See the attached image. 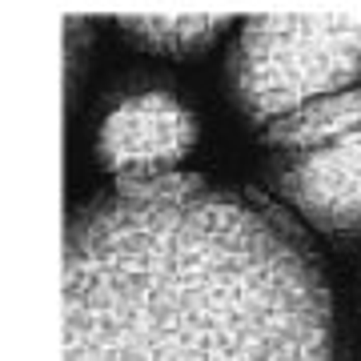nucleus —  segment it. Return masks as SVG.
Here are the masks:
<instances>
[{
  "label": "nucleus",
  "instance_id": "1",
  "mask_svg": "<svg viewBox=\"0 0 361 361\" xmlns=\"http://www.w3.org/2000/svg\"><path fill=\"white\" fill-rule=\"evenodd\" d=\"M65 361H334V297L265 201L116 177L65 233Z\"/></svg>",
  "mask_w": 361,
  "mask_h": 361
},
{
  "label": "nucleus",
  "instance_id": "2",
  "mask_svg": "<svg viewBox=\"0 0 361 361\" xmlns=\"http://www.w3.org/2000/svg\"><path fill=\"white\" fill-rule=\"evenodd\" d=\"M361 77V16H253L229 52L237 109L269 129L313 101L349 92Z\"/></svg>",
  "mask_w": 361,
  "mask_h": 361
},
{
  "label": "nucleus",
  "instance_id": "5",
  "mask_svg": "<svg viewBox=\"0 0 361 361\" xmlns=\"http://www.w3.org/2000/svg\"><path fill=\"white\" fill-rule=\"evenodd\" d=\"M225 16H125L121 28L133 32L145 49L165 52V56H185L201 52L209 40L225 32Z\"/></svg>",
  "mask_w": 361,
  "mask_h": 361
},
{
  "label": "nucleus",
  "instance_id": "3",
  "mask_svg": "<svg viewBox=\"0 0 361 361\" xmlns=\"http://www.w3.org/2000/svg\"><path fill=\"white\" fill-rule=\"evenodd\" d=\"M265 173L313 229H361V89L313 101L265 129Z\"/></svg>",
  "mask_w": 361,
  "mask_h": 361
},
{
  "label": "nucleus",
  "instance_id": "4",
  "mask_svg": "<svg viewBox=\"0 0 361 361\" xmlns=\"http://www.w3.org/2000/svg\"><path fill=\"white\" fill-rule=\"evenodd\" d=\"M197 145V116L169 92H133L104 113L97 129V157L116 177L173 173Z\"/></svg>",
  "mask_w": 361,
  "mask_h": 361
}]
</instances>
